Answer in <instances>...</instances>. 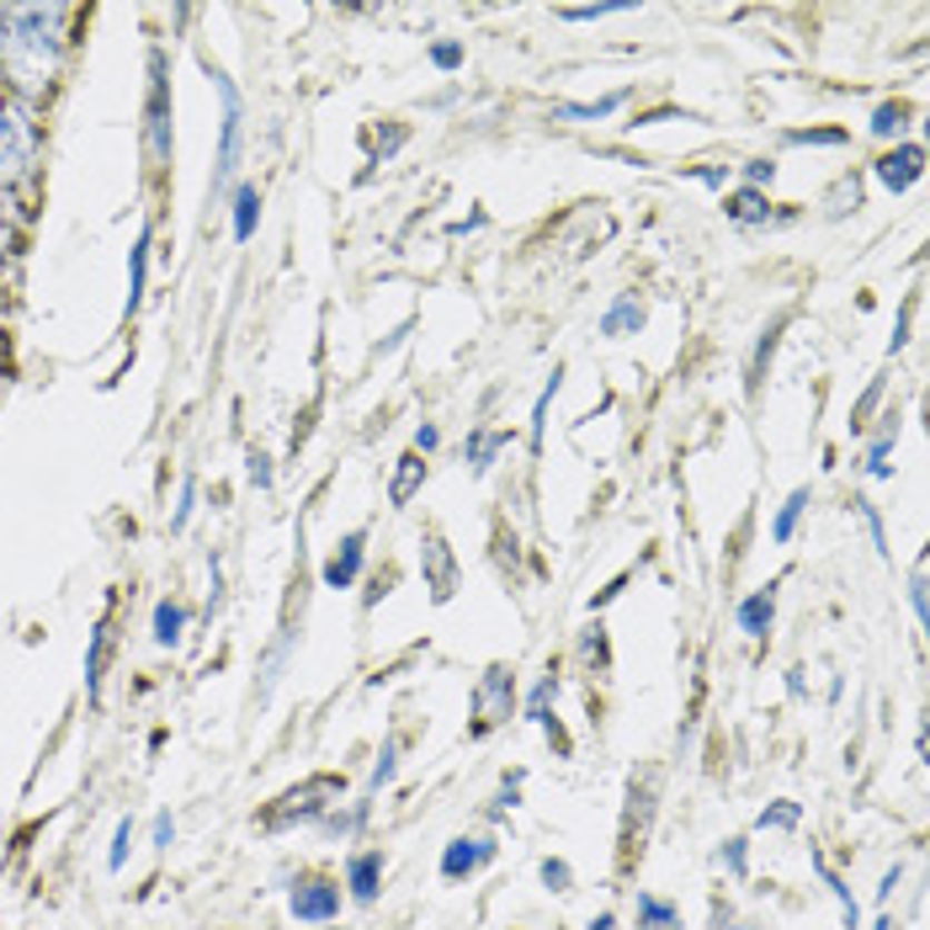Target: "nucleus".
Segmentation results:
<instances>
[{
	"label": "nucleus",
	"mask_w": 930,
	"mask_h": 930,
	"mask_svg": "<svg viewBox=\"0 0 930 930\" xmlns=\"http://www.w3.org/2000/svg\"><path fill=\"white\" fill-rule=\"evenodd\" d=\"M65 6H11L0 11V70L11 80L17 101L32 107V96L53 86V75L65 65Z\"/></svg>",
	"instance_id": "obj_1"
},
{
	"label": "nucleus",
	"mask_w": 930,
	"mask_h": 930,
	"mask_svg": "<svg viewBox=\"0 0 930 930\" xmlns=\"http://www.w3.org/2000/svg\"><path fill=\"white\" fill-rule=\"evenodd\" d=\"M32 170H38V118L27 101L6 96L0 101V191L32 181Z\"/></svg>",
	"instance_id": "obj_2"
},
{
	"label": "nucleus",
	"mask_w": 930,
	"mask_h": 930,
	"mask_svg": "<svg viewBox=\"0 0 930 930\" xmlns=\"http://www.w3.org/2000/svg\"><path fill=\"white\" fill-rule=\"evenodd\" d=\"M340 792H346V782L340 776H309V782H298V788H287L271 809L261 813V830H293V824H319L325 813L340 803Z\"/></svg>",
	"instance_id": "obj_3"
},
{
	"label": "nucleus",
	"mask_w": 930,
	"mask_h": 930,
	"mask_svg": "<svg viewBox=\"0 0 930 930\" xmlns=\"http://www.w3.org/2000/svg\"><path fill=\"white\" fill-rule=\"evenodd\" d=\"M144 139H149V160H155V166H170V59H166V48H149Z\"/></svg>",
	"instance_id": "obj_4"
},
{
	"label": "nucleus",
	"mask_w": 930,
	"mask_h": 930,
	"mask_svg": "<svg viewBox=\"0 0 930 930\" xmlns=\"http://www.w3.org/2000/svg\"><path fill=\"white\" fill-rule=\"evenodd\" d=\"M511 713H516V670L489 665L474 686V723H468V740L495 734L501 723H511Z\"/></svg>",
	"instance_id": "obj_5"
},
{
	"label": "nucleus",
	"mask_w": 930,
	"mask_h": 930,
	"mask_svg": "<svg viewBox=\"0 0 930 930\" xmlns=\"http://www.w3.org/2000/svg\"><path fill=\"white\" fill-rule=\"evenodd\" d=\"M214 91L224 101V118H218V160H214V191L229 187V176L239 166V122H245V107H239V91L235 80L224 70H214Z\"/></svg>",
	"instance_id": "obj_6"
},
{
	"label": "nucleus",
	"mask_w": 930,
	"mask_h": 930,
	"mask_svg": "<svg viewBox=\"0 0 930 930\" xmlns=\"http://www.w3.org/2000/svg\"><path fill=\"white\" fill-rule=\"evenodd\" d=\"M340 883L335 878H319V872H309V878H298L293 883V893H287V909H293V920L298 926H335L340 920Z\"/></svg>",
	"instance_id": "obj_7"
},
{
	"label": "nucleus",
	"mask_w": 930,
	"mask_h": 930,
	"mask_svg": "<svg viewBox=\"0 0 930 930\" xmlns=\"http://www.w3.org/2000/svg\"><path fill=\"white\" fill-rule=\"evenodd\" d=\"M501 857V845L489 835H457L447 840V851H442V883H468L474 872H484L489 861Z\"/></svg>",
	"instance_id": "obj_8"
},
{
	"label": "nucleus",
	"mask_w": 930,
	"mask_h": 930,
	"mask_svg": "<svg viewBox=\"0 0 930 930\" xmlns=\"http://www.w3.org/2000/svg\"><path fill=\"white\" fill-rule=\"evenodd\" d=\"M421 570H426V591L436 606H447V601L457 596V558L453 548H447V537L442 532H431L426 548H421Z\"/></svg>",
	"instance_id": "obj_9"
},
{
	"label": "nucleus",
	"mask_w": 930,
	"mask_h": 930,
	"mask_svg": "<svg viewBox=\"0 0 930 930\" xmlns=\"http://www.w3.org/2000/svg\"><path fill=\"white\" fill-rule=\"evenodd\" d=\"M872 176H878V181L899 197V191H909L920 176H926V149H920V144H893L883 160L872 166Z\"/></svg>",
	"instance_id": "obj_10"
},
{
	"label": "nucleus",
	"mask_w": 930,
	"mask_h": 930,
	"mask_svg": "<svg viewBox=\"0 0 930 930\" xmlns=\"http://www.w3.org/2000/svg\"><path fill=\"white\" fill-rule=\"evenodd\" d=\"M362 564H367V532H346L340 548L325 558V591H352L362 580Z\"/></svg>",
	"instance_id": "obj_11"
},
{
	"label": "nucleus",
	"mask_w": 930,
	"mask_h": 930,
	"mask_svg": "<svg viewBox=\"0 0 930 930\" xmlns=\"http://www.w3.org/2000/svg\"><path fill=\"white\" fill-rule=\"evenodd\" d=\"M383 851H357V857L346 861V893L357 899L362 909L367 904H378V893H383Z\"/></svg>",
	"instance_id": "obj_12"
},
{
	"label": "nucleus",
	"mask_w": 930,
	"mask_h": 930,
	"mask_svg": "<svg viewBox=\"0 0 930 930\" xmlns=\"http://www.w3.org/2000/svg\"><path fill=\"white\" fill-rule=\"evenodd\" d=\"M734 617H740L744 639H755V644H761L765 633H771V622H776V580H771L765 591H750V596L740 601V612H734Z\"/></svg>",
	"instance_id": "obj_13"
},
{
	"label": "nucleus",
	"mask_w": 930,
	"mask_h": 930,
	"mask_svg": "<svg viewBox=\"0 0 930 930\" xmlns=\"http://www.w3.org/2000/svg\"><path fill=\"white\" fill-rule=\"evenodd\" d=\"M107 654H112V622L101 617L91 627V644H86V696L91 708H101V681H107Z\"/></svg>",
	"instance_id": "obj_14"
},
{
	"label": "nucleus",
	"mask_w": 930,
	"mask_h": 930,
	"mask_svg": "<svg viewBox=\"0 0 930 930\" xmlns=\"http://www.w3.org/2000/svg\"><path fill=\"white\" fill-rule=\"evenodd\" d=\"M649 309L639 304V293H617L612 298V309L601 314V335H612V340H622V335H639L644 330Z\"/></svg>",
	"instance_id": "obj_15"
},
{
	"label": "nucleus",
	"mask_w": 930,
	"mask_h": 930,
	"mask_svg": "<svg viewBox=\"0 0 930 930\" xmlns=\"http://www.w3.org/2000/svg\"><path fill=\"white\" fill-rule=\"evenodd\" d=\"M421 484H426V457L405 453L399 463H394V478H388V505H394V511H405V505L421 495Z\"/></svg>",
	"instance_id": "obj_16"
},
{
	"label": "nucleus",
	"mask_w": 930,
	"mask_h": 930,
	"mask_svg": "<svg viewBox=\"0 0 930 930\" xmlns=\"http://www.w3.org/2000/svg\"><path fill=\"white\" fill-rule=\"evenodd\" d=\"M149 639H155V649H176L181 639H187V606L181 601H155V617H149Z\"/></svg>",
	"instance_id": "obj_17"
},
{
	"label": "nucleus",
	"mask_w": 930,
	"mask_h": 930,
	"mask_svg": "<svg viewBox=\"0 0 930 930\" xmlns=\"http://www.w3.org/2000/svg\"><path fill=\"white\" fill-rule=\"evenodd\" d=\"M723 214L750 229V224H771V218H776V208H771V197H765V191L740 187V191H729V197H723Z\"/></svg>",
	"instance_id": "obj_18"
},
{
	"label": "nucleus",
	"mask_w": 930,
	"mask_h": 930,
	"mask_svg": "<svg viewBox=\"0 0 930 930\" xmlns=\"http://www.w3.org/2000/svg\"><path fill=\"white\" fill-rule=\"evenodd\" d=\"M149 239H155V229L144 224L139 229V239H133V250H128V319L139 314V304H144V283H149Z\"/></svg>",
	"instance_id": "obj_19"
},
{
	"label": "nucleus",
	"mask_w": 930,
	"mask_h": 930,
	"mask_svg": "<svg viewBox=\"0 0 930 930\" xmlns=\"http://www.w3.org/2000/svg\"><path fill=\"white\" fill-rule=\"evenodd\" d=\"M782 325H788V309L771 314V325H765L761 340H755V357H750V373H744V394H750V399L761 394V378H765V367H771V352H776V335H782Z\"/></svg>",
	"instance_id": "obj_20"
},
{
	"label": "nucleus",
	"mask_w": 930,
	"mask_h": 930,
	"mask_svg": "<svg viewBox=\"0 0 930 930\" xmlns=\"http://www.w3.org/2000/svg\"><path fill=\"white\" fill-rule=\"evenodd\" d=\"M501 447H505V431H468V442H463V463H468V474L474 478H484L489 474V463L501 457Z\"/></svg>",
	"instance_id": "obj_21"
},
{
	"label": "nucleus",
	"mask_w": 930,
	"mask_h": 930,
	"mask_svg": "<svg viewBox=\"0 0 930 930\" xmlns=\"http://www.w3.org/2000/svg\"><path fill=\"white\" fill-rule=\"evenodd\" d=\"M622 101H627V91H612V96H601V101H564V107H553V118L558 122H606Z\"/></svg>",
	"instance_id": "obj_22"
},
{
	"label": "nucleus",
	"mask_w": 930,
	"mask_h": 930,
	"mask_svg": "<svg viewBox=\"0 0 930 930\" xmlns=\"http://www.w3.org/2000/svg\"><path fill=\"white\" fill-rule=\"evenodd\" d=\"M813 505V489L809 484H798L788 501H782V511H776V522H771V543H792L798 537V522H803V511Z\"/></svg>",
	"instance_id": "obj_23"
},
{
	"label": "nucleus",
	"mask_w": 930,
	"mask_h": 930,
	"mask_svg": "<svg viewBox=\"0 0 930 930\" xmlns=\"http://www.w3.org/2000/svg\"><path fill=\"white\" fill-rule=\"evenodd\" d=\"M256 224H261V191H256V181H239L235 187V239L239 245L256 235Z\"/></svg>",
	"instance_id": "obj_24"
},
{
	"label": "nucleus",
	"mask_w": 930,
	"mask_h": 930,
	"mask_svg": "<svg viewBox=\"0 0 930 930\" xmlns=\"http://www.w3.org/2000/svg\"><path fill=\"white\" fill-rule=\"evenodd\" d=\"M639 930H681V904L660 893H639Z\"/></svg>",
	"instance_id": "obj_25"
},
{
	"label": "nucleus",
	"mask_w": 930,
	"mask_h": 930,
	"mask_svg": "<svg viewBox=\"0 0 930 930\" xmlns=\"http://www.w3.org/2000/svg\"><path fill=\"white\" fill-rule=\"evenodd\" d=\"M809 861H813V872L824 878V888H830V893L840 899V914H845V930H857V926H861V909H857V899H851V888H845V878H835V872H830V861L819 857V851H813Z\"/></svg>",
	"instance_id": "obj_26"
},
{
	"label": "nucleus",
	"mask_w": 930,
	"mask_h": 930,
	"mask_svg": "<svg viewBox=\"0 0 930 930\" xmlns=\"http://www.w3.org/2000/svg\"><path fill=\"white\" fill-rule=\"evenodd\" d=\"M909 118H914L909 101H883V107L872 112V133H878V139H899V133L909 128Z\"/></svg>",
	"instance_id": "obj_27"
},
{
	"label": "nucleus",
	"mask_w": 930,
	"mask_h": 930,
	"mask_svg": "<svg viewBox=\"0 0 930 930\" xmlns=\"http://www.w3.org/2000/svg\"><path fill=\"white\" fill-rule=\"evenodd\" d=\"M888 421H893V415H888ZM893 442H899V421L872 442V453H867V478H893V463H888V457H893Z\"/></svg>",
	"instance_id": "obj_28"
},
{
	"label": "nucleus",
	"mask_w": 930,
	"mask_h": 930,
	"mask_svg": "<svg viewBox=\"0 0 930 930\" xmlns=\"http://www.w3.org/2000/svg\"><path fill=\"white\" fill-rule=\"evenodd\" d=\"M558 383H564V367H553L548 383H543V394H537V405H532V447H543V431H548V405H553V394H558Z\"/></svg>",
	"instance_id": "obj_29"
},
{
	"label": "nucleus",
	"mask_w": 930,
	"mask_h": 930,
	"mask_svg": "<svg viewBox=\"0 0 930 930\" xmlns=\"http://www.w3.org/2000/svg\"><path fill=\"white\" fill-rule=\"evenodd\" d=\"M537 878H543L548 893H574V867L564 857H543L537 861Z\"/></svg>",
	"instance_id": "obj_30"
},
{
	"label": "nucleus",
	"mask_w": 930,
	"mask_h": 930,
	"mask_svg": "<svg viewBox=\"0 0 930 930\" xmlns=\"http://www.w3.org/2000/svg\"><path fill=\"white\" fill-rule=\"evenodd\" d=\"M553 702H558V675L548 670V675L532 686V696H526V718H532V723H543V718L553 713Z\"/></svg>",
	"instance_id": "obj_31"
},
{
	"label": "nucleus",
	"mask_w": 930,
	"mask_h": 930,
	"mask_svg": "<svg viewBox=\"0 0 930 930\" xmlns=\"http://www.w3.org/2000/svg\"><path fill=\"white\" fill-rule=\"evenodd\" d=\"M718 867H729V878H744V872H750V840L744 835L723 840V845H718Z\"/></svg>",
	"instance_id": "obj_32"
},
{
	"label": "nucleus",
	"mask_w": 930,
	"mask_h": 930,
	"mask_svg": "<svg viewBox=\"0 0 930 930\" xmlns=\"http://www.w3.org/2000/svg\"><path fill=\"white\" fill-rule=\"evenodd\" d=\"M755 824H761V830H798V824H803V809L782 798V803H771V809H761V819H755Z\"/></svg>",
	"instance_id": "obj_33"
},
{
	"label": "nucleus",
	"mask_w": 930,
	"mask_h": 930,
	"mask_svg": "<svg viewBox=\"0 0 930 930\" xmlns=\"http://www.w3.org/2000/svg\"><path fill=\"white\" fill-rule=\"evenodd\" d=\"M617 11H633L627 0H601V6H564L558 17L564 22H601V17H617Z\"/></svg>",
	"instance_id": "obj_34"
},
{
	"label": "nucleus",
	"mask_w": 930,
	"mask_h": 930,
	"mask_svg": "<svg viewBox=\"0 0 930 930\" xmlns=\"http://www.w3.org/2000/svg\"><path fill=\"white\" fill-rule=\"evenodd\" d=\"M394 776H399V740H383L378 765H373V792H383Z\"/></svg>",
	"instance_id": "obj_35"
},
{
	"label": "nucleus",
	"mask_w": 930,
	"mask_h": 930,
	"mask_svg": "<svg viewBox=\"0 0 930 930\" xmlns=\"http://www.w3.org/2000/svg\"><path fill=\"white\" fill-rule=\"evenodd\" d=\"M857 516H861V526H867V537H872V548L888 558V526H883V511L872 501H857Z\"/></svg>",
	"instance_id": "obj_36"
},
{
	"label": "nucleus",
	"mask_w": 930,
	"mask_h": 930,
	"mask_svg": "<svg viewBox=\"0 0 930 930\" xmlns=\"http://www.w3.org/2000/svg\"><path fill=\"white\" fill-rule=\"evenodd\" d=\"M128 845H133V819H118V830H112V845H107V872H122V861H128Z\"/></svg>",
	"instance_id": "obj_37"
},
{
	"label": "nucleus",
	"mask_w": 930,
	"mask_h": 930,
	"mask_svg": "<svg viewBox=\"0 0 930 930\" xmlns=\"http://www.w3.org/2000/svg\"><path fill=\"white\" fill-rule=\"evenodd\" d=\"M191 511H197V478H187V484H181V501H176V516H170V532H187Z\"/></svg>",
	"instance_id": "obj_38"
},
{
	"label": "nucleus",
	"mask_w": 930,
	"mask_h": 930,
	"mask_svg": "<svg viewBox=\"0 0 930 930\" xmlns=\"http://www.w3.org/2000/svg\"><path fill=\"white\" fill-rule=\"evenodd\" d=\"M788 144H845V128H798Z\"/></svg>",
	"instance_id": "obj_39"
},
{
	"label": "nucleus",
	"mask_w": 930,
	"mask_h": 930,
	"mask_svg": "<svg viewBox=\"0 0 930 930\" xmlns=\"http://www.w3.org/2000/svg\"><path fill=\"white\" fill-rule=\"evenodd\" d=\"M771 181H776V166H771V160H744V187L765 191Z\"/></svg>",
	"instance_id": "obj_40"
},
{
	"label": "nucleus",
	"mask_w": 930,
	"mask_h": 930,
	"mask_svg": "<svg viewBox=\"0 0 930 930\" xmlns=\"http://www.w3.org/2000/svg\"><path fill=\"white\" fill-rule=\"evenodd\" d=\"M431 65H436V70H463V43H436L431 48Z\"/></svg>",
	"instance_id": "obj_41"
},
{
	"label": "nucleus",
	"mask_w": 930,
	"mask_h": 930,
	"mask_svg": "<svg viewBox=\"0 0 930 930\" xmlns=\"http://www.w3.org/2000/svg\"><path fill=\"white\" fill-rule=\"evenodd\" d=\"M409 139V128L405 122H388V133H383L378 139V160H394V155H399V144Z\"/></svg>",
	"instance_id": "obj_42"
},
{
	"label": "nucleus",
	"mask_w": 930,
	"mask_h": 930,
	"mask_svg": "<svg viewBox=\"0 0 930 930\" xmlns=\"http://www.w3.org/2000/svg\"><path fill=\"white\" fill-rule=\"evenodd\" d=\"M909 606H914V617L926 622V558L914 564V580H909Z\"/></svg>",
	"instance_id": "obj_43"
},
{
	"label": "nucleus",
	"mask_w": 930,
	"mask_h": 930,
	"mask_svg": "<svg viewBox=\"0 0 930 930\" xmlns=\"http://www.w3.org/2000/svg\"><path fill=\"white\" fill-rule=\"evenodd\" d=\"M585 660H596L601 670H606V627H585Z\"/></svg>",
	"instance_id": "obj_44"
},
{
	"label": "nucleus",
	"mask_w": 930,
	"mask_h": 930,
	"mask_svg": "<svg viewBox=\"0 0 930 930\" xmlns=\"http://www.w3.org/2000/svg\"><path fill=\"white\" fill-rule=\"evenodd\" d=\"M436 447H442V431L431 426V421H421V426H415V453H421V457H431Z\"/></svg>",
	"instance_id": "obj_45"
},
{
	"label": "nucleus",
	"mask_w": 930,
	"mask_h": 930,
	"mask_svg": "<svg viewBox=\"0 0 930 930\" xmlns=\"http://www.w3.org/2000/svg\"><path fill=\"white\" fill-rule=\"evenodd\" d=\"M878 399H883V378H878L872 388H867V399H861V405H857V415H851V431H861V426H867V415H872V405H878Z\"/></svg>",
	"instance_id": "obj_46"
},
{
	"label": "nucleus",
	"mask_w": 930,
	"mask_h": 930,
	"mask_svg": "<svg viewBox=\"0 0 930 930\" xmlns=\"http://www.w3.org/2000/svg\"><path fill=\"white\" fill-rule=\"evenodd\" d=\"M692 176H696V181H702V187H713V191H723V181H729V166H696Z\"/></svg>",
	"instance_id": "obj_47"
},
{
	"label": "nucleus",
	"mask_w": 930,
	"mask_h": 930,
	"mask_svg": "<svg viewBox=\"0 0 930 930\" xmlns=\"http://www.w3.org/2000/svg\"><path fill=\"white\" fill-rule=\"evenodd\" d=\"M250 484H256V489H271V457H250Z\"/></svg>",
	"instance_id": "obj_48"
},
{
	"label": "nucleus",
	"mask_w": 930,
	"mask_h": 930,
	"mask_svg": "<svg viewBox=\"0 0 930 930\" xmlns=\"http://www.w3.org/2000/svg\"><path fill=\"white\" fill-rule=\"evenodd\" d=\"M170 840H176V819L160 813V819H155V851H170Z\"/></svg>",
	"instance_id": "obj_49"
},
{
	"label": "nucleus",
	"mask_w": 930,
	"mask_h": 930,
	"mask_svg": "<svg viewBox=\"0 0 930 930\" xmlns=\"http://www.w3.org/2000/svg\"><path fill=\"white\" fill-rule=\"evenodd\" d=\"M899 878H904V867H893V872H883V888H878V904H888V893L899 888Z\"/></svg>",
	"instance_id": "obj_50"
},
{
	"label": "nucleus",
	"mask_w": 930,
	"mask_h": 930,
	"mask_svg": "<svg viewBox=\"0 0 930 930\" xmlns=\"http://www.w3.org/2000/svg\"><path fill=\"white\" fill-rule=\"evenodd\" d=\"M591 930H617V914H612V909H606V914H596V920H591Z\"/></svg>",
	"instance_id": "obj_51"
},
{
	"label": "nucleus",
	"mask_w": 930,
	"mask_h": 930,
	"mask_svg": "<svg viewBox=\"0 0 930 930\" xmlns=\"http://www.w3.org/2000/svg\"><path fill=\"white\" fill-rule=\"evenodd\" d=\"M0 383H6V340H0Z\"/></svg>",
	"instance_id": "obj_52"
},
{
	"label": "nucleus",
	"mask_w": 930,
	"mask_h": 930,
	"mask_svg": "<svg viewBox=\"0 0 930 930\" xmlns=\"http://www.w3.org/2000/svg\"><path fill=\"white\" fill-rule=\"evenodd\" d=\"M734 930H750V926H734Z\"/></svg>",
	"instance_id": "obj_53"
},
{
	"label": "nucleus",
	"mask_w": 930,
	"mask_h": 930,
	"mask_svg": "<svg viewBox=\"0 0 930 930\" xmlns=\"http://www.w3.org/2000/svg\"><path fill=\"white\" fill-rule=\"evenodd\" d=\"M340 930H346V926H340Z\"/></svg>",
	"instance_id": "obj_54"
}]
</instances>
